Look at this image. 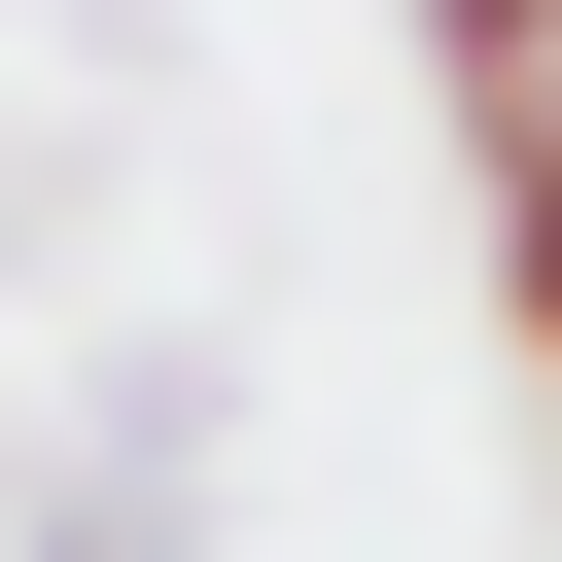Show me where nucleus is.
<instances>
[{"label":"nucleus","instance_id":"1","mask_svg":"<svg viewBox=\"0 0 562 562\" xmlns=\"http://www.w3.org/2000/svg\"><path fill=\"white\" fill-rule=\"evenodd\" d=\"M457 176H492V351L562 386V70H492V105H457Z\"/></svg>","mask_w":562,"mask_h":562},{"label":"nucleus","instance_id":"2","mask_svg":"<svg viewBox=\"0 0 562 562\" xmlns=\"http://www.w3.org/2000/svg\"><path fill=\"white\" fill-rule=\"evenodd\" d=\"M386 35H422L457 105H492V70H562V0H386Z\"/></svg>","mask_w":562,"mask_h":562}]
</instances>
